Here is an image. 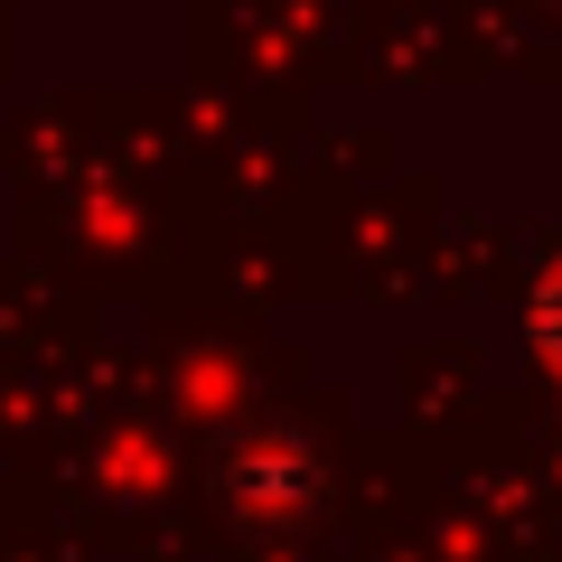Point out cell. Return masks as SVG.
<instances>
[{
  "label": "cell",
  "mask_w": 562,
  "mask_h": 562,
  "mask_svg": "<svg viewBox=\"0 0 562 562\" xmlns=\"http://www.w3.org/2000/svg\"><path fill=\"white\" fill-rule=\"evenodd\" d=\"M225 497H235V516H254V525H291V516H310L319 506V460H310L301 441H244L235 460H225Z\"/></svg>",
  "instance_id": "cell-1"
},
{
  "label": "cell",
  "mask_w": 562,
  "mask_h": 562,
  "mask_svg": "<svg viewBox=\"0 0 562 562\" xmlns=\"http://www.w3.org/2000/svg\"><path fill=\"white\" fill-rule=\"evenodd\" d=\"M525 338H535V357L562 375V254L543 262V281H535V301H525Z\"/></svg>",
  "instance_id": "cell-2"
}]
</instances>
